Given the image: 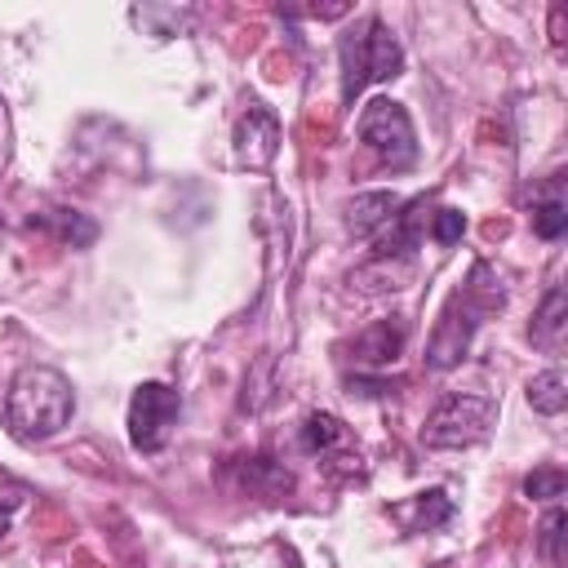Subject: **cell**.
<instances>
[{"label":"cell","instance_id":"obj_9","mask_svg":"<svg viewBox=\"0 0 568 568\" xmlns=\"http://www.w3.org/2000/svg\"><path fill=\"white\" fill-rule=\"evenodd\" d=\"M395 209H399V195L395 191H364V195H355L351 204H346V226L351 231H377V226H386L390 217H395Z\"/></svg>","mask_w":568,"mask_h":568},{"label":"cell","instance_id":"obj_16","mask_svg":"<svg viewBox=\"0 0 568 568\" xmlns=\"http://www.w3.org/2000/svg\"><path fill=\"white\" fill-rule=\"evenodd\" d=\"M564 488H568V479H564V470H555V466H541V470H532V475L524 479V493L537 497V501L564 497Z\"/></svg>","mask_w":568,"mask_h":568},{"label":"cell","instance_id":"obj_11","mask_svg":"<svg viewBox=\"0 0 568 568\" xmlns=\"http://www.w3.org/2000/svg\"><path fill=\"white\" fill-rule=\"evenodd\" d=\"M40 222H44L62 244H71V248H84V244L98 240V222L84 217V213H75V209H49Z\"/></svg>","mask_w":568,"mask_h":568},{"label":"cell","instance_id":"obj_5","mask_svg":"<svg viewBox=\"0 0 568 568\" xmlns=\"http://www.w3.org/2000/svg\"><path fill=\"white\" fill-rule=\"evenodd\" d=\"M178 413H182V399L173 386L164 382H142L129 399V444L138 453H160L178 426Z\"/></svg>","mask_w":568,"mask_h":568},{"label":"cell","instance_id":"obj_13","mask_svg":"<svg viewBox=\"0 0 568 568\" xmlns=\"http://www.w3.org/2000/svg\"><path fill=\"white\" fill-rule=\"evenodd\" d=\"M342 435H346V426H342L333 413H311V417L302 422V448H306V453H324V448L342 444Z\"/></svg>","mask_w":568,"mask_h":568},{"label":"cell","instance_id":"obj_12","mask_svg":"<svg viewBox=\"0 0 568 568\" xmlns=\"http://www.w3.org/2000/svg\"><path fill=\"white\" fill-rule=\"evenodd\" d=\"M564 306H568L564 288H550L546 302H541V311H537V320H532V342L537 346H555L564 337Z\"/></svg>","mask_w":568,"mask_h":568},{"label":"cell","instance_id":"obj_8","mask_svg":"<svg viewBox=\"0 0 568 568\" xmlns=\"http://www.w3.org/2000/svg\"><path fill=\"white\" fill-rule=\"evenodd\" d=\"M404 342H408V324H404L399 315H386V320H373V324L355 337L351 355H355V364L386 368V364H395V359H399Z\"/></svg>","mask_w":568,"mask_h":568},{"label":"cell","instance_id":"obj_1","mask_svg":"<svg viewBox=\"0 0 568 568\" xmlns=\"http://www.w3.org/2000/svg\"><path fill=\"white\" fill-rule=\"evenodd\" d=\"M71 413H75L71 382L44 364L22 368L9 386V399H4V417H9V430L18 439H49L71 422Z\"/></svg>","mask_w":568,"mask_h":568},{"label":"cell","instance_id":"obj_19","mask_svg":"<svg viewBox=\"0 0 568 568\" xmlns=\"http://www.w3.org/2000/svg\"><path fill=\"white\" fill-rule=\"evenodd\" d=\"M22 501H27V488H22V484H0V515L18 510Z\"/></svg>","mask_w":568,"mask_h":568},{"label":"cell","instance_id":"obj_6","mask_svg":"<svg viewBox=\"0 0 568 568\" xmlns=\"http://www.w3.org/2000/svg\"><path fill=\"white\" fill-rule=\"evenodd\" d=\"M479 315H484V306H475V293H470V288L457 293V297L444 306V315H439V324H435V333H430L426 364H430V368H453V364H462V355L470 351V333H475Z\"/></svg>","mask_w":568,"mask_h":568},{"label":"cell","instance_id":"obj_14","mask_svg":"<svg viewBox=\"0 0 568 568\" xmlns=\"http://www.w3.org/2000/svg\"><path fill=\"white\" fill-rule=\"evenodd\" d=\"M564 528H568V510H564V506H550L546 519H541V528H537V546H541V555H546L550 564H564V559H568V550H564Z\"/></svg>","mask_w":568,"mask_h":568},{"label":"cell","instance_id":"obj_17","mask_svg":"<svg viewBox=\"0 0 568 568\" xmlns=\"http://www.w3.org/2000/svg\"><path fill=\"white\" fill-rule=\"evenodd\" d=\"M448 515H453V501H448L439 488H430V493L417 497V524H413V528H435V524H444Z\"/></svg>","mask_w":568,"mask_h":568},{"label":"cell","instance_id":"obj_10","mask_svg":"<svg viewBox=\"0 0 568 568\" xmlns=\"http://www.w3.org/2000/svg\"><path fill=\"white\" fill-rule=\"evenodd\" d=\"M528 404H532V413H541V417H559V413L568 408V377H564L559 368L537 373V377L528 382Z\"/></svg>","mask_w":568,"mask_h":568},{"label":"cell","instance_id":"obj_4","mask_svg":"<svg viewBox=\"0 0 568 568\" xmlns=\"http://www.w3.org/2000/svg\"><path fill=\"white\" fill-rule=\"evenodd\" d=\"M359 142L390 169H408L417 160V138H413V120L399 102L390 98H373L364 111H359V124H355Z\"/></svg>","mask_w":568,"mask_h":568},{"label":"cell","instance_id":"obj_3","mask_svg":"<svg viewBox=\"0 0 568 568\" xmlns=\"http://www.w3.org/2000/svg\"><path fill=\"white\" fill-rule=\"evenodd\" d=\"M497 422V404L488 395H448L435 404V413L422 426L426 448H470L479 444Z\"/></svg>","mask_w":568,"mask_h":568},{"label":"cell","instance_id":"obj_15","mask_svg":"<svg viewBox=\"0 0 568 568\" xmlns=\"http://www.w3.org/2000/svg\"><path fill=\"white\" fill-rule=\"evenodd\" d=\"M532 231H537L541 240H559V235L568 231V209H564V200H559V195H550V200L532 204Z\"/></svg>","mask_w":568,"mask_h":568},{"label":"cell","instance_id":"obj_20","mask_svg":"<svg viewBox=\"0 0 568 568\" xmlns=\"http://www.w3.org/2000/svg\"><path fill=\"white\" fill-rule=\"evenodd\" d=\"M0 537H4V515H0Z\"/></svg>","mask_w":568,"mask_h":568},{"label":"cell","instance_id":"obj_18","mask_svg":"<svg viewBox=\"0 0 568 568\" xmlns=\"http://www.w3.org/2000/svg\"><path fill=\"white\" fill-rule=\"evenodd\" d=\"M462 231H466V217H462L457 209H439L435 222H430V240H435V244H457Z\"/></svg>","mask_w":568,"mask_h":568},{"label":"cell","instance_id":"obj_7","mask_svg":"<svg viewBox=\"0 0 568 568\" xmlns=\"http://www.w3.org/2000/svg\"><path fill=\"white\" fill-rule=\"evenodd\" d=\"M275 151H280V120L262 102H248V111L235 124V155H240V164L266 169L275 160Z\"/></svg>","mask_w":568,"mask_h":568},{"label":"cell","instance_id":"obj_2","mask_svg":"<svg viewBox=\"0 0 568 568\" xmlns=\"http://www.w3.org/2000/svg\"><path fill=\"white\" fill-rule=\"evenodd\" d=\"M342 58V102L351 106L359 98L364 84L373 80H395L404 71V49L399 40L386 31V22H364V31H346L337 44Z\"/></svg>","mask_w":568,"mask_h":568}]
</instances>
